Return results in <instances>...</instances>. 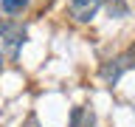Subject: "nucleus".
Segmentation results:
<instances>
[{
	"label": "nucleus",
	"mask_w": 135,
	"mask_h": 127,
	"mask_svg": "<svg viewBox=\"0 0 135 127\" xmlns=\"http://www.w3.org/2000/svg\"><path fill=\"white\" fill-rule=\"evenodd\" d=\"M0 40H3V45L8 48V54L17 57V51H20V45H23V40H25V28L11 23V20H0Z\"/></svg>",
	"instance_id": "1"
},
{
	"label": "nucleus",
	"mask_w": 135,
	"mask_h": 127,
	"mask_svg": "<svg viewBox=\"0 0 135 127\" xmlns=\"http://www.w3.org/2000/svg\"><path fill=\"white\" fill-rule=\"evenodd\" d=\"M101 8V0H70V17L79 23H87Z\"/></svg>",
	"instance_id": "2"
},
{
	"label": "nucleus",
	"mask_w": 135,
	"mask_h": 127,
	"mask_svg": "<svg viewBox=\"0 0 135 127\" xmlns=\"http://www.w3.org/2000/svg\"><path fill=\"white\" fill-rule=\"evenodd\" d=\"M25 6H28V0H3V3H0V8H3L6 14H20Z\"/></svg>",
	"instance_id": "3"
},
{
	"label": "nucleus",
	"mask_w": 135,
	"mask_h": 127,
	"mask_svg": "<svg viewBox=\"0 0 135 127\" xmlns=\"http://www.w3.org/2000/svg\"><path fill=\"white\" fill-rule=\"evenodd\" d=\"M0 68H3V54H0Z\"/></svg>",
	"instance_id": "4"
}]
</instances>
